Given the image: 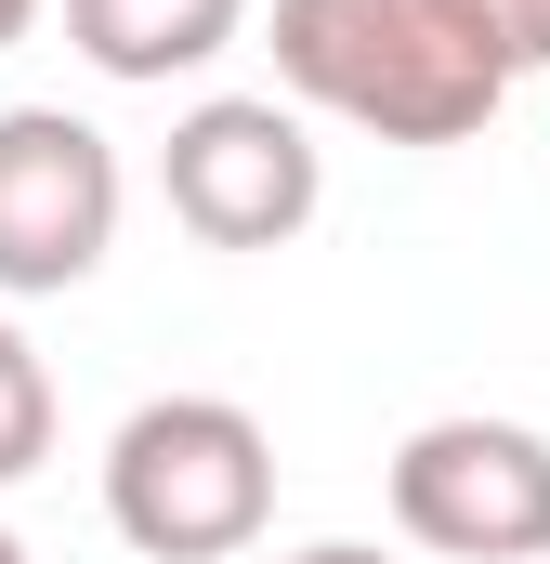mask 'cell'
Instances as JSON below:
<instances>
[{"instance_id": "cell-1", "label": "cell", "mask_w": 550, "mask_h": 564, "mask_svg": "<svg viewBox=\"0 0 550 564\" xmlns=\"http://www.w3.org/2000/svg\"><path fill=\"white\" fill-rule=\"evenodd\" d=\"M275 79L288 106L381 144H472L512 106V53L472 0H275Z\"/></svg>"}, {"instance_id": "cell-2", "label": "cell", "mask_w": 550, "mask_h": 564, "mask_svg": "<svg viewBox=\"0 0 550 564\" xmlns=\"http://www.w3.org/2000/svg\"><path fill=\"white\" fill-rule=\"evenodd\" d=\"M106 525L144 564H237L275 525V433L237 394H157L106 446Z\"/></svg>"}, {"instance_id": "cell-3", "label": "cell", "mask_w": 550, "mask_h": 564, "mask_svg": "<svg viewBox=\"0 0 550 564\" xmlns=\"http://www.w3.org/2000/svg\"><path fill=\"white\" fill-rule=\"evenodd\" d=\"M157 197L197 250H288L315 210H328V158L301 132V106L275 93H210L184 106L157 144Z\"/></svg>"}, {"instance_id": "cell-4", "label": "cell", "mask_w": 550, "mask_h": 564, "mask_svg": "<svg viewBox=\"0 0 550 564\" xmlns=\"http://www.w3.org/2000/svg\"><path fill=\"white\" fill-rule=\"evenodd\" d=\"M394 525L446 564H550V433L538 421H419L394 446Z\"/></svg>"}, {"instance_id": "cell-5", "label": "cell", "mask_w": 550, "mask_h": 564, "mask_svg": "<svg viewBox=\"0 0 550 564\" xmlns=\"http://www.w3.org/2000/svg\"><path fill=\"white\" fill-rule=\"evenodd\" d=\"M119 250V144L66 106H0V302H66Z\"/></svg>"}, {"instance_id": "cell-6", "label": "cell", "mask_w": 550, "mask_h": 564, "mask_svg": "<svg viewBox=\"0 0 550 564\" xmlns=\"http://www.w3.org/2000/svg\"><path fill=\"white\" fill-rule=\"evenodd\" d=\"M237 26H250V0H66V40L92 53V79H132V93L223 66Z\"/></svg>"}, {"instance_id": "cell-7", "label": "cell", "mask_w": 550, "mask_h": 564, "mask_svg": "<svg viewBox=\"0 0 550 564\" xmlns=\"http://www.w3.org/2000/svg\"><path fill=\"white\" fill-rule=\"evenodd\" d=\"M53 459V368L26 355V328L0 315V486H26Z\"/></svg>"}, {"instance_id": "cell-8", "label": "cell", "mask_w": 550, "mask_h": 564, "mask_svg": "<svg viewBox=\"0 0 550 564\" xmlns=\"http://www.w3.org/2000/svg\"><path fill=\"white\" fill-rule=\"evenodd\" d=\"M472 13H485V40L512 53V79H538V66H550V0H472Z\"/></svg>"}, {"instance_id": "cell-9", "label": "cell", "mask_w": 550, "mask_h": 564, "mask_svg": "<svg viewBox=\"0 0 550 564\" xmlns=\"http://www.w3.org/2000/svg\"><path fill=\"white\" fill-rule=\"evenodd\" d=\"M288 564H394V552H367V539H315V552H288Z\"/></svg>"}, {"instance_id": "cell-10", "label": "cell", "mask_w": 550, "mask_h": 564, "mask_svg": "<svg viewBox=\"0 0 550 564\" xmlns=\"http://www.w3.org/2000/svg\"><path fill=\"white\" fill-rule=\"evenodd\" d=\"M26 26H40V0H0V53H13V40H26Z\"/></svg>"}, {"instance_id": "cell-11", "label": "cell", "mask_w": 550, "mask_h": 564, "mask_svg": "<svg viewBox=\"0 0 550 564\" xmlns=\"http://www.w3.org/2000/svg\"><path fill=\"white\" fill-rule=\"evenodd\" d=\"M0 564H26V539H13V525H0Z\"/></svg>"}]
</instances>
